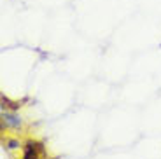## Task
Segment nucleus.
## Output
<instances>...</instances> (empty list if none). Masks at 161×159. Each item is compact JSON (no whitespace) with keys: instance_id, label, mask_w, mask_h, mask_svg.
<instances>
[{"instance_id":"1","label":"nucleus","mask_w":161,"mask_h":159,"mask_svg":"<svg viewBox=\"0 0 161 159\" xmlns=\"http://www.w3.org/2000/svg\"><path fill=\"white\" fill-rule=\"evenodd\" d=\"M42 152H44L42 143L35 142V140H28L23 145V157L21 159H40Z\"/></svg>"},{"instance_id":"2","label":"nucleus","mask_w":161,"mask_h":159,"mask_svg":"<svg viewBox=\"0 0 161 159\" xmlns=\"http://www.w3.org/2000/svg\"><path fill=\"white\" fill-rule=\"evenodd\" d=\"M2 119H4V124L7 128H19L21 124H23L21 117H18L14 112H4V114H2Z\"/></svg>"},{"instance_id":"3","label":"nucleus","mask_w":161,"mask_h":159,"mask_svg":"<svg viewBox=\"0 0 161 159\" xmlns=\"http://www.w3.org/2000/svg\"><path fill=\"white\" fill-rule=\"evenodd\" d=\"M2 103H4V108L7 107V108H11V110H18V108L21 107V105L18 103V101H11V100H9V98H5V96L2 98Z\"/></svg>"},{"instance_id":"4","label":"nucleus","mask_w":161,"mask_h":159,"mask_svg":"<svg viewBox=\"0 0 161 159\" xmlns=\"http://www.w3.org/2000/svg\"><path fill=\"white\" fill-rule=\"evenodd\" d=\"M7 145H9V149H19V142L18 140H9Z\"/></svg>"}]
</instances>
